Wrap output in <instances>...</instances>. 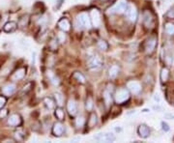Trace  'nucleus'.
Listing matches in <instances>:
<instances>
[{
  "mask_svg": "<svg viewBox=\"0 0 174 143\" xmlns=\"http://www.w3.org/2000/svg\"><path fill=\"white\" fill-rule=\"evenodd\" d=\"M130 99V92L126 88H120L116 90L114 100L117 103H124Z\"/></svg>",
  "mask_w": 174,
  "mask_h": 143,
  "instance_id": "1",
  "label": "nucleus"
},
{
  "mask_svg": "<svg viewBox=\"0 0 174 143\" xmlns=\"http://www.w3.org/2000/svg\"><path fill=\"white\" fill-rule=\"evenodd\" d=\"M128 7V1L127 0H118V1L111 7L108 11L110 14H123L126 12Z\"/></svg>",
  "mask_w": 174,
  "mask_h": 143,
  "instance_id": "2",
  "label": "nucleus"
},
{
  "mask_svg": "<svg viewBox=\"0 0 174 143\" xmlns=\"http://www.w3.org/2000/svg\"><path fill=\"white\" fill-rule=\"evenodd\" d=\"M77 21H78V25L79 26V28L90 29L91 27V18L87 13H80L78 16Z\"/></svg>",
  "mask_w": 174,
  "mask_h": 143,
  "instance_id": "3",
  "label": "nucleus"
},
{
  "mask_svg": "<svg viewBox=\"0 0 174 143\" xmlns=\"http://www.w3.org/2000/svg\"><path fill=\"white\" fill-rule=\"evenodd\" d=\"M155 23H156V20L154 15L150 11L146 10L143 13V25L146 29H152L155 27Z\"/></svg>",
  "mask_w": 174,
  "mask_h": 143,
  "instance_id": "4",
  "label": "nucleus"
},
{
  "mask_svg": "<svg viewBox=\"0 0 174 143\" xmlns=\"http://www.w3.org/2000/svg\"><path fill=\"white\" fill-rule=\"evenodd\" d=\"M87 65L91 70H98L104 65V61L99 55H93V56L89 57L88 61H87Z\"/></svg>",
  "mask_w": 174,
  "mask_h": 143,
  "instance_id": "5",
  "label": "nucleus"
},
{
  "mask_svg": "<svg viewBox=\"0 0 174 143\" xmlns=\"http://www.w3.org/2000/svg\"><path fill=\"white\" fill-rule=\"evenodd\" d=\"M157 37L156 36H151L146 40L144 43V51L147 54H152L155 51V48L157 47Z\"/></svg>",
  "mask_w": 174,
  "mask_h": 143,
  "instance_id": "6",
  "label": "nucleus"
},
{
  "mask_svg": "<svg viewBox=\"0 0 174 143\" xmlns=\"http://www.w3.org/2000/svg\"><path fill=\"white\" fill-rule=\"evenodd\" d=\"M125 13H126V16L129 18L130 21L135 22L136 20H138V10H136L134 5H133V4L128 5Z\"/></svg>",
  "mask_w": 174,
  "mask_h": 143,
  "instance_id": "7",
  "label": "nucleus"
},
{
  "mask_svg": "<svg viewBox=\"0 0 174 143\" xmlns=\"http://www.w3.org/2000/svg\"><path fill=\"white\" fill-rule=\"evenodd\" d=\"M127 88L129 89V91H130L134 95H138L141 92L142 87L141 84L136 81V80H130V81L127 82Z\"/></svg>",
  "mask_w": 174,
  "mask_h": 143,
  "instance_id": "8",
  "label": "nucleus"
},
{
  "mask_svg": "<svg viewBox=\"0 0 174 143\" xmlns=\"http://www.w3.org/2000/svg\"><path fill=\"white\" fill-rule=\"evenodd\" d=\"M94 139L98 141H103V142H113L115 141L116 137L113 134L111 133H105V134H98L94 136Z\"/></svg>",
  "mask_w": 174,
  "mask_h": 143,
  "instance_id": "9",
  "label": "nucleus"
},
{
  "mask_svg": "<svg viewBox=\"0 0 174 143\" xmlns=\"http://www.w3.org/2000/svg\"><path fill=\"white\" fill-rule=\"evenodd\" d=\"M25 74H26V68L21 67L13 73V74L11 76V79L13 80V81H18V80L23 79L24 77H25Z\"/></svg>",
  "mask_w": 174,
  "mask_h": 143,
  "instance_id": "10",
  "label": "nucleus"
},
{
  "mask_svg": "<svg viewBox=\"0 0 174 143\" xmlns=\"http://www.w3.org/2000/svg\"><path fill=\"white\" fill-rule=\"evenodd\" d=\"M21 123H22V120H21V115L17 113L10 115L7 120V124L10 127H18L21 125Z\"/></svg>",
  "mask_w": 174,
  "mask_h": 143,
  "instance_id": "11",
  "label": "nucleus"
},
{
  "mask_svg": "<svg viewBox=\"0 0 174 143\" xmlns=\"http://www.w3.org/2000/svg\"><path fill=\"white\" fill-rule=\"evenodd\" d=\"M90 17H91V21L93 23V25L95 27H99L102 23L101 20V14L97 9H93L90 12Z\"/></svg>",
  "mask_w": 174,
  "mask_h": 143,
  "instance_id": "12",
  "label": "nucleus"
},
{
  "mask_svg": "<svg viewBox=\"0 0 174 143\" xmlns=\"http://www.w3.org/2000/svg\"><path fill=\"white\" fill-rule=\"evenodd\" d=\"M65 132V127L64 125L62 124L61 122H56L53 125L52 127V134L54 136H56V137H59L62 134H64Z\"/></svg>",
  "mask_w": 174,
  "mask_h": 143,
  "instance_id": "13",
  "label": "nucleus"
},
{
  "mask_svg": "<svg viewBox=\"0 0 174 143\" xmlns=\"http://www.w3.org/2000/svg\"><path fill=\"white\" fill-rule=\"evenodd\" d=\"M16 90H17V86H16L15 83H8L2 88V93H3L4 96L9 97V96L13 95L16 92Z\"/></svg>",
  "mask_w": 174,
  "mask_h": 143,
  "instance_id": "14",
  "label": "nucleus"
},
{
  "mask_svg": "<svg viewBox=\"0 0 174 143\" xmlns=\"http://www.w3.org/2000/svg\"><path fill=\"white\" fill-rule=\"evenodd\" d=\"M138 134L141 138H147L150 135V129L145 124H141V125L138 126Z\"/></svg>",
  "mask_w": 174,
  "mask_h": 143,
  "instance_id": "15",
  "label": "nucleus"
},
{
  "mask_svg": "<svg viewBox=\"0 0 174 143\" xmlns=\"http://www.w3.org/2000/svg\"><path fill=\"white\" fill-rule=\"evenodd\" d=\"M67 110L71 116H74L78 113V107H77L76 102H74V100H69V102H68Z\"/></svg>",
  "mask_w": 174,
  "mask_h": 143,
  "instance_id": "16",
  "label": "nucleus"
},
{
  "mask_svg": "<svg viewBox=\"0 0 174 143\" xmlns=\"http://www.w3.org/2000/svg\"><path fill=\"white\" fill-rule=\"evenodd\" d=\"M57 25H58L59 29H61L62 31H64V32H68V31H70V29H71V23L65 17L62 18V20H60L58 21Z\"/></svg>",
  "mask_w": 174,
  "mask_h": 143,
  "instance_id": "17",
  "label": "nucleus"
},
{
  "mask_svg": "<svg viewBox=\"0 0 174 143\" xmlns=\"http://www.w3.org/2000/svg\"><path fill=\"white\" fill-rule=\"evenodd\" d=\"M174 61V53L171 48H166L165 53V62L167 66H171Z\"/></svg>",
  "mask_w": 174,
  "mask_h": 143,
  "instance_id": "18",
  "label": "nucleus"
},
{
  "mask_svg": "<svg viewBox=\"0 0 174 143\" xmlns=\"http://www.w3.org/2000/svg\"><path fill=\"white\" fill-rule=\"evenodd\" d=\"M17 28V23L15 21H8L7 23H5V25L3 26V30L6 33L15 32Z\"/></svg>",
  "mask_w": 174,
  "mask_h": 143,
  "instance_id": "19",
  "label": "nucleus"
},
{
  "mask_svg": "<svg viewBox=\"0 0 174 143\" xmlns=\"http://www.w3.org/2000/svg\"><path fill=\"white\" fill-rule=\"evenodd\" d=\"M120 72V68L118 65H113V66H111L110 67V69L108 71V77L110 79H113L115 78L117 76H118V73H119Z\"/></svg>",
  "mask_w": 174,
  "mask_h": 143,
  "instance_id": "20",
  "label": "nucleus"
},
{
  "mask_svg": "<svg viewBox=\"0 0 174 143\" xmlns=\"http://www.w3.org/2000/svg\"><path fill=\"white\" fill-rule=\"evenodd\" d=\"M29 23V16L28 15H23L22 17H20V20H18V22H17V26L21 27V28H24L28 25Z\"/></svg>",
  "mask_w": 174,
  "mask_h": 143,
  "instance_id": "21",
  "label": "nucleus"
},
{
  "mask_svg": "<svg viewBox=\"0 0 174 143\" xmlns=\"http://www.w3.org/2000/svg\"><path fill=\"white\" fill-rule=\"evenodd\" d=\"M169 77V70L167 68H163L161 71V74H160V78L161 83H165L167 80H168Z\"/></svg>",
  "mask_w": 174,
  "mask_h": 143,
  "instance_id": "22",
  "label": "nucleus"
},
{
  "mask_svg": "<svg viewBox=\"0 0 174 143\" xmlns=\"http://www.w3.org/2000/svg\"><path fill=\"white\" fill-rule=\"evenodd\" d=\"M25 138V132L24 130L20 128L15 132V139L16 141H23Z\"/></svg>",
  "mask_w": 174,
  "mask_h": 143,
  "instance_id": "23",
  "label": "nucleus"
},
{
  "mask_svg": "<svg viewBox=\"0 0 174 143\" xmlns=\"http://www.w3.org/2000/svg\"><path fill=\"white\" fill-rule=\"evenodd\" d=\"M44 103H45L46 107L48 109V110H51L54 108L55 107V102L53 101L52 98H49V97H47L44 99Z\"/></svg>",
  "mask_w": 174,
  "mask_h": 143,
  "instance_id": "24",
  "label": "nucleus"
},
{
  "mask_svg": "<svg viewBox=\"0 0 174 143\" xmlns=\"http://www.w3.org/2000/svg\"><path fill=\"white\" fill-rule=\"evenodd\" d=\"M47 77H48V79L51 80V83L53 84V85H58L59 84V78L55 76V74L53 73V72H51V71H47Z\"/></svg>",
  "mask_w": 174,
  "mask_h": 143,
  "instance_id": "25",
  "label": "nucleus"
},
{
  "mask_svg": "<svg viewBox=\"0 0 174 143\" xmlns=\"http://www.w3.org/2000/svg\"><path fill=\"white\" fill-rule=\"evenodd\" d=\"M103 97H104L105 104H107L108 107V105H110L111 103H112V96H111V93L108 90H104V94H103Z\"/></svg>",
  "mask_w": 174,
  "mask_h": 143,
  "instance_id": "26",
  "label": "nucleus"
},
{
  "mask_svg": "<svg viewBox=\"0 0 174 143\" xmlns=\"http://www.w3.org/2000/svg\"><path fill=\"white\" fill-rule=\"evenodd\" d=\"M165 32L167 35L173 36L174 35V23H172V22H166L165 24Z\"/></svg>",
  "mask_w": 174,
  "mask_h": 143,
  "instance_id": "27",
  "label": "nucleus"
},
{
  "mask_svg": "<svg viewBox=\"0 0 174 143\" xmlns=\"http://www.w3.org/2000/svg\"><path fill=\"white\" fill-rule=\"evenodd\" d=\"M73 77L77 80L78 82H79V83H85V81H86V79H85V77L83 76V74L81 73H79V72H76V73H74V74H73Z\"/></svg>",
  "mask_w": 174,
  "mask_h": 143,
  "instance_id": "28",
  "label": "nucleus"
},
{
  "mask_svg": "<svg viewBox=\"0 0 174 143\" xmlns=\"http://www.w3.org/2000/svg\"><path fill=\"white\" fill-rule=\"evenodd\" d=\"M97 123H98V118H97V115L96 113L94 112H92L90 114V117H89V120H88V125L90 128H93V127H95L97 125Z\"/></svg>",
  "mask_w": 174,
  "mask_h": 143,
  "instance_id": "29",
  "label": "nucleus"
},
{
  "mask_svg": "<svg viewBox=\"0 0 174 143\" xmlns=\"http://www.w3.org/2000/svg\"><path fill=\"white\" fill-rule=\"evenodd\" d=\"M55 116H56V118L59 121H63L65 119V112L64 110L61 108V107L55 109Z\"/></svg>",
  "mask_w": 174,
  "mask_h": 143,
  "instance_id": "30",
  "label": "nucleus"
},
{
  "mask_svg": "<svg viewBox=\"0 0 174 143\" xmlns=\"http://www.w3.org/2000/svg\"><path fill=\"white\" fill-rule=\"evenodd\" d=\"M98 47L100 48V49H102V51H108V47H109V46H108V43L105 42L104 40H99L98 41Z\"/></svg>",
  "mask_w": 174,
  "mask_h": 143,
  "instance_id": "31",
  "label": "nucleus"
},
{
  "mask_svg": "<svg viewBox=\"0 0 174 143\" xmlns=\"http://www.w3.org/2000/svg\"><path fill=\"white\" fill-rule=\"evenodd\" d=\"M54 99H55V102H56V104L58 105V107H61V105L63 104L64 98L60 94V93H54Z\"/></svg>",
  "mask_w": 174,
  "mask_h": 143,
  "instance_id": "32",
  "label": "nucleus"
},
{
  "mask_svg": "<svg viewBox=\"0 0 174 143\" xmlns=\"http://www.w3.org/2000/svg\"><path fill=\"white\" fill-rule=\"evenodd\" d=\"M93 107H94V103H93V99L91 97H88L86 99V102H85V108L91 111L93 109Z\"/></svg>",
  "mask_w": 174,
  "mask_h": 143,
  "instance_id": "33",
  "label": "nucleus"
},
{
  "mask_svg": "<svg viewBox=\"0 0 174 143\" xmlns=\"http://www.w3.org/2000/svg\"><path fill=\"white\" fill-rule=\"evenodd\" d=\"M33 86V83L32 82H28L26 83L25 85H24L22 88H21V94L24 95V94H27V93L31 90V88H32Z\"/></svg>",
  "mask_w": 174,
  "mask_h": 143,
  "instance_id": "34",
  "label": "nucleus"
},
{
  "mask_svg": "<svg viewBox=\"0 0 174 143\" xmlns=\"http://www.w3.org/2000/svg\"><path fill=\"white\" fill-rule=\"evenodd\" d=\"M84 124H85V119L82 117V116H80V117H78L77 119H76V126L78 128H81L84 126Z\"/></svg>",
  "mask_w": 174,
  "mask_h": 143,
  "instance_id": "35",
  "label": "nucleus"
},
{
  "mask_svg": "<svg viewBox=\"0 0 174 143\" xmlns=\"http://www.w3.org/2000/svg\"><path fill=\"white\" fill-rule=\"evenodd\" d=\"M7 115H8V109H6V108L0 109V119H4Z\"/></svg>",
  "mask_w": 174,
  "mask_h": 143,
  "instance_id": "36",
  "label": "nucleus"
},
{
  "mask_svg": "<svg viewBox=\"0 0 174 143\" xmlns=\"http://www.w3.org/2000/svg\"><path fill=\"white\" fill-rule=\"evenodd\" d=\"M165 17H166L167 18H169V20H174V8L170 9L168 12H167L166 15H165Z\"/></svg>",
  "mask_w": 174,
  "mask_h": 143,
  "instance_id": "37",
  "label": "nucleus"
},
{
  "mask_svg": "<svg viewBox=\"0 0 174 143\" xmlns=\"http://www.w3.org/2000/svg\"><path fill=\"white\" fill-rule=\"evenodd\" d=\"M65 39H66V36H65V33H64V31H62V32H60L59 34H58V41L60 42V43H63L64 41H65Z\"/></svg>",
  "mask_w": 174,
  "mask_h": 143,
  "instance_id": "38",
  "label": "nucleus"
},
{
  "mask_svg": "<svg viewBox=\"0 0 174 143\" xmlns=\"http://www.w3.org/2000/svg\"><path fill=\"white\" fill-rule=\"evenodd\" d=\"M6 102H7L6 98L4 96H0V109L3 108V107L6 104Z\"/></svg>",
  "mask_w": 174,
  "mask_h": 143,
  "instance_id": "39",
  "label": "nucleus"
},
{
  "mask_svg": "<svg viewBox=\"0 0 174 143\" xmlns=\"http://www.w3.org/2000/svg\"><path fill=\"white\" fill-rule=\"evenodd\" d=\"M161 129H163L164 132H168L169 130V126H168V124L165 123V122H161Z\"/></svg>",
  "mask_w": 174,
  "mask_h": 143,
  "instance_id": "40",
  "label": "nucleus"
},
{
  "mask_svg": "<svg viewBox=\"0 0 174 143\" xmlns=\"http://www.w3.org/2000/svg\"><path fill=\"white\" fill-rule=\"evenodd\" d=\"M49 47H51L52 49H56L57 48V40H52L49 43Z\"/></svg>",
  "mask_w": 174,
  "mask_h": 143,
  "instance_id": "41",
  "label": "nucleus"
},
{
  "mask_svg": "<svg viewBox=\"0 0 174 143\" xmlns=\"http://www.w3.org/2000/svg\"><path fill=\"white\" fill-rule=\"evenodd\" d=\"M165 118L168 120H174V114L173 113H166L165 114Z\"/></svg>",
  "mask_w": 174,
  "mask_h": 143,
  "instance_id": "42",
  "label": "nucleus"
},
{
  "mask_svg": "<svg viewBox=\"0 0 174 143\" xmlns=\"http://www.w3.org/2000/svg\"><path fill=\"white\" fill-rule=\"evenodd\" d=\"M153 109H154V110H158L159 112H161V111L163 110V108H161V107H159V105H154V107H153Z\"/></svg>",
  "mask_w": 174,
  "mask_h": 143,
  "instance_id": "43",
  "label": "nucleus"
},
{
  "mask_svg": "<svg viewBox=\"0 0 174 143\" xmlns=\"http://www.w3.org/2000/svg\"><path fill=\"white\" fill-rule=\"evenodd\" d=\"M64 1V0H58V4H57V6H56V9H59L60 8V6L62 5V2H63Z\"/></svg>",
  "mask_w": 174,
  "mask_h": 143,
  "instance_id": "44",
  "label": "nucleus"
},
{
  "mask_svg": "<svg viewBox=\"0 0 174 143\" xmlns=\"http://www.w3.org/2000/svg\"><path fill=\"white\" fill-rule=\"evenodd\" d=\"M154 100L159 103V102H160V97H159V95H155V97H154Z\"/></svg>",
  "mask_w": 174,
  "mask_h": 143,
  "instance_id": "45",
  "label": "nucleus"
},
{
  "mask_svg": "<svg viewBox=\"0 0 174 143\" xmlns=\"http://www.w3.org/2000/svg\"><path fill=\"white\" fill-rule=\"evenodd\" d=\"M173 8H174V7H173Z\"/></svg>",
  "mask_w": 174,
  "mask_h": 143,
  "instance_id": "46",
  "label": "nucleus"
}]
</instances>
